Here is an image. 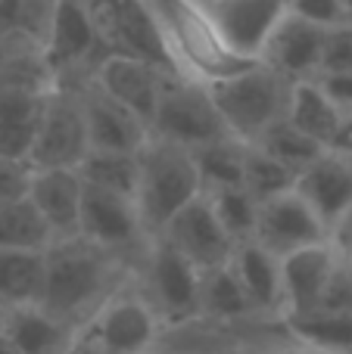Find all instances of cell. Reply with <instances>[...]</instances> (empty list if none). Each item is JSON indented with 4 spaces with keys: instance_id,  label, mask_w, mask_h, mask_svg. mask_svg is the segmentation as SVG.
<instances>
[{
    "instance_id": "obj_1",
    "label": "cell",
    "mask_w": 352,
    "mask_h": 354,
    "mask_svg": "<svg viewBox=\"0 0 352 354\" xmlns=\"http://www.w3.org/2000/svg\"><path fill=\"white\" fill-rule=\"evenodd\" d=\"M137 268L128 258L94 245L85 236L53 239L47 245V280L41 305L75 330H85L103 301L131 280Z\"/></svg>"
},
{
    "instance_id": "obj_2",
    "label": "cell",
    "mask_w": 352,
    "mask_h": 354,
    "mask_svg": "<svg viewBox=\"0 0 352 354\" xmlns=\"http://www.w3.org/2000/svg\"><path fill=\"white\" fill-rule=\"evenodd\" d=\"M141 6L166 62L181 78L209 87L259 62L228 47L206 0H141Z\"/></svg>"
},
{
    "instance_id": "obj_3",
    "label": "cell",
    "mask_w": 352,
    "mask_h": 354,
    "mask_svg": "<svg viewBox=\"0 0 352 354\" xmlns=\"http://www.w3.org/2000/svg\"><path fill=\"white\" fill-rule=\"evenodd\" d=\"M293 81L268 62H253L243 72L209 84V93L228 124L231 137L256 143L272 124L287 118Z\"/></svg>"
},
{
    "instance_id": "obj_4",
    "label": "cell",
    "mask_w": 352,
    "mask_h": 354,
    "mask_svg": "<svg viewBox=\"0 0 352 354\" xmlns=\"http://www.w3.org/2000/svg\"><path fill=\"white\" fill-rule=\"evenodd\" d=\"M203 193L193 149L178 147L162 137H150L141 149V183L137 208L150 236L166 230V224Z\"/></svg>"
},
{
    "instance_id": "obj_5",
    "label": "cell",
    "mask_w": 352,
    "mask_h": 354,
    "mask_svg": "<svg viewBox=\"0 0 352 354\" xmlns=\"http://www.w3.org/2000/svg\"><path fill=\"white\" fill-rule=\"evenodd\" d=\"M137 280L156 305L166 326H187L200 320V283L203 270L181 255L168 239L150 236L147 252L137 264Z\"/></svg>"
},
{
    "instance_id": "obj_6",
    "label": "cell",
    "mask_w": 352,
    "mask_h": 354,
    "mask_svg": "<svg viewBox=\"0 0 352 354\" xmlns=\"http://www.w3.org/2000/svg\"><path fill=\"white\" fill-rule=\"evenodd\" d=\"M162 330L166 324L150 295L143 292L137 274L118 286L85 326L91 342L103 354H147L159 345Z\"/></svg>"
},
{
    "instance_id": "obj_7",
    "label": "cell",
    "mask_w": 352,
    "mask_h": 354,
    "mask_svg": "<svg viewBox=\"0 0 352 354\" xmlns=\"http://www.w3.org/2000/svg\"><path fill=\"white\" fill-rule=\"evenodd\" d=\"M150 134L172 140L178 147L197 149L206 147V143L222 140V137H231V131L225 124L222 112H218L215 100H212L209 87L172 72L166 87H162Z\"/></svg>"
},
{
    "instance_id": "obj_8",
    "label": "cell",
    "mask_w": 352,
    "mask_h": 354,
    "mask_svg": "<svg viewBox=\"0 0 352 354\" xmlns=\"http://www.w3.org/2000/svg\"><path fill=\"white\" fill-rule=\"evenodd\" d=\"M91 153L85 109H81L78 84L53 81L47 91L44 115L37 124V137L31 147V168H78Z\"/></svg>"
},
{
    "instance_id": "obj_9",
    "label": "cell",
    "mask_w": 352,
    "mask_h": 354,
    "mask_svg": "<svg viewBox=\"0 0 352 354\" xmlns=\"http://www.w3.org/2000/svg\"><path fill=\"white\" fill-rule=\"evenodd\" d=\"M81 236L91 239L94 245H103V249L128 258L134 268L141 264L150 243V233L143 227L141 208L134 199L109 193V189L87 187V183L85 202H81Z\"/></svg>"
},
{
    "instance_id": "obj_10",
    "label": "cell",
    "mask_w": 352,
    "mask_h": 354,
    "mask_svg": "<svg viewBox=\"0 0 352 354\" xmlns=\"http://www.w3.org/2000/svg\"><path fill=\"white\" fill-rule=\"evenodd\" d=\"M103 41L91 6L85 0H53L47 31L41 37V72L53 81H69L75 68H81Z\"/></svg>"
},
{
    "instance_id": "obj_11",
    "label": "cell",
    "mask_w": 352,
    "mask_h": 354,
    "mask_svg": "<svg viewBox=\"0 0 352 354\" xmlns=\"http://www.w3.org/2000/svg\"><path fill=\"white\" fill-rule=\"evenodd\" d=\"M168 75H172V68L159 66V62H153V59H143V56H134V53H122V50H106V53L94 62L87 78L103 93H109L112 100L128 106L141 122L153 124L156 106H159L162 87H166Z\"/></svg>"
},
{
    "instance_id": "obj_12",
    "label": "cell",
    "mask_w": 352,
    "mask_h": 354,
    "mask_svg": "<svg viewBox=\"0 0 352 354\" xmlns=\"http://www.w3.org/2000/svg\"><path fill=\"white\" fill-rule=\"evenodd\" d=\"M156 236L168 239L181 255H187L200 270L228 264L234 258L237 243L228 236V230L222 227L215 208H212L209 196L200 193L191 205H184L172 221L166 224V230Z\"/></svg>"
},
{
    "instance_id": "obj_13",
    "label": "cell",
    "mask_w": 352,
    "mask_h": 354,
    "mask_svg": "<svg viewBox=\"0 0 352 354\" xmlns=\"http://www.w3.org/2000/svg\"><path fill=\"white\" fill-rule=\"evenodd\" d=\"M256 239L265 249H272L274 255H290L297 249L315 243H328L331 230L322 218L315 214V208L297 193H281L274 199L262 202L259 208V227H256Z\"/></svg>"
},
{
    "instance_id": "obj_14",
    "label": "cell",
    "mask_w": 352,
    "mask_h": 354,
    "mask_svg": "<svg viewBox=\"0 0 352 354\" xmlns=\"http://www.w3.org/2000/svg\"><path fill=\"white\" fill-rule=\"evenodd\" d=\"M222 37L234 53L262 59L268 37L290 12V0H206Z\"/></svg>"
},
{
    "instance_id": "obj_15",
    "label": "cell",
    "mask_w": 352,
    "mask_h": 354,
    "mask_svg": "<svg viewBox=\"0 0 352 354\" xmlns=\"http://www.w3.org/2000/svg\"><path fill=\"white\" fill-rule=\"evenodd\" d=\"M50 81L0 78V156L28 162L44 115Z\"/></svg>"
},
{
    "instance_id": "obj_16",
    "label": "cell",
    "mask_w": 352,
    "mask_h": 354,
    "mask_svg": "<svg viewBox=\"0 0 352 354\" xmlns=\"http://www.w3.org/2000/svg\"><path fill=\"white\" fill-rule=\"evenodd\" d=\"M81 109H85L87 137H91V149H112V153H141L147 147L150 124L141 122L128 106L112 100L103 93L91 78L78 84Z\"/></svg>"
},
{
    "instance_id": "obj_17",
    "label": "cell",
    "mask_w": 352,
    "mask_h": 354,
    "mask_svg": "<svg viewBox=\"0 0 352 354\" xmlns=\"http://www.w3.org/2000/svg\"><path fill=\"white\" fill-rule=\"evenodd\" d=\"M324 44H328L324 25L287 12L274 35L268 37L262 62L274 66L290 81H315L324 68Z\"/></svg>"
},
{
    "instance_id": "obj_18",
    "label": "cell",
    "mask_w": 352,
    "mask_h": 354,
    "mask_svg": "<svg viewBox=\"0 0 352 354\" xmlns=\"http://www.w3.org/2000/svg\"><path fill=\"white\" fill-rule=\"evenodd\" d=\"M337 261H340V249L331 239L328 243L306 245V249H297L281 258V274H284V317L287 314H309L322 308Z\"/></svg>"
},
{
    "instance_id": "obj_19",
    "label": "cell",
    "mask_w": 352,
    "mask_h": 354,
    "mask_svg": "<svg viewBox=\"0 0 352 354\" xmlns=\"http://www.w3.org/2000/svg\"><path fill=\"white\" fill-rule=\"evenodd\" d=\"M28 199L47 221L53 239L81 236V202L85 180L78 168H35L31 171Z\"/></svg>"
},
{
    "instance_id": "obj_20",
    "label": "cell",
    "mask_w": 352,
    "mask_h": 354,
    "mask_svg": "<svg viewBox=\"0 0 352 354\" xmlns=\"http://www.w3.org/2000/svg\"><path fill=\"white\" fill-rule=\"evenodd\" d=\"M297 193L315 208V214L331 230L352 205V159L324 149V156H318L306 171H299Z\"/></svg>"
},
{
    "instance_id": "obj_21",
    "label": "cell",
    "mask_w": 352,
    "mask_h": 354,
    "mask_svg": "<svg viewBox=\"0 0 352 354\" xmlns=\"http://www.w3.org/2000/svg\"><path fill=\"white\" fill-rule=\"evenodd\" d=\"M237 277H240L243 289H247L249 301L256 308V317H284V274H281V255L259 243V239H247L234 249Z\"/></svg>"
},
{
    "instance_id": "obj_22",
    "label": "cell",
    "mask_w": 352,
    "mask_h": 354,
    "mask_svg": "<svg viewBox=\"0 0 352 354\" xmlns=\"http://www.w3.org/2000/svg\"><path fill=\"white\" fill-rule=\"evenodd\" d=\"M78 333L44 305L10 308L3 324V339L16 354H66Z\"/></svg>"
},
{
    "instance_id": "obj_23",
    "label": "cell",
    "mask_w": 352,
    "mask_h": 354,
    "mask_svg": "<svg viewBox=\"0 0 352 354\" xmlns=\"http://www.w3.org/2000/svg\"><path fill=\"white\" fill-rule=\"evenodd\" d=\"M47 249H0V308L41 305Z\"/></svg>"
},
{
    "instance_id": "obj_24",
    "label": "cell",
    "mask_w": 352,
    "mask_h": 354,
    "mask_svg": "<svg viewBox=\"0 0 352 354\" xmlns=\"http://www.w3.org/2000/svg\"><path fill=\"white\" fill-rule=\"evenodd\" d=\"M256 317V308L237 277L234 264H218V268L203 270L200 283V320L212 324H237V320Z\"/></svg>"
},
{
    "instance_id": "obj_25",
    "label": "cell",
    "mask_w": 352,
    "mask_h": 354,
    "mask_svg": "<svg viewBox=\"0 0 352 354\" xmlns=\"http://www.w3.org/2000/svg\"><path fill=\"white\" fill-rule=\"evenodd\" d=\"M284 330L303 348L315 354H352V314L346 311H309V314H287Z\"/></svg>"
},
{
    "instance_id": "obj_26",
    "label": "cell",
    "mask_w": 352,
    "mask_h": 354,
    "mask_svg": "<svg viewBox=\"0 0 352 354\" xmlns=\"http://www.w3.org/2000/svg\"><path fill=\"white\" fill-rule=\"evenodd\" d=\"M287 122L297 124L303 134H309L312 140H318L328 149L337 128H340V122H343V112L331 103V97L322 91L318 81H293Z\"/></svg>"
},
{
    "instance_id": "obj_27",
    "label": "cell",
    "mask_w": 352,
    "mask_h": 354,
    "mask_svg": "<svg viewBox=\"0 0 352 354\" xmlns=\"http://www.w3.org/2000/svg\"><path fill=\"white\" fill-rule=\"evenodd\" d=\"M78 174L87 187L109 189L137 202L141 183V153H112V149H91L78 165Z\"/></svg>"
},
{
    "instance_id": "obj_28",
    "label": "cell",
    "mask_w": 352,
    "mask_h": 354,
    "mask_svg": "<svg viewBox=\"0 0 352 354\" xmlns=\"http://www.w3.org/2000/svg\"><path fill=\"white\" fill-rule=\"evenodd\" d=\"M247 147L249 143L237 140V137H222L215 143L193 149V159L200 168V180H203V193L225 187H243V174H247Z\"/></svg>"
},
{
    "instance_id": "obj_29",
    "label": "cell",
    "mask_w": 352,
    "mask_h": 354,
    "mask_svg": "<svg viewBox=\"0 0 352 354\" xmlns=\"http://www.w3.org/2000/svg\"><path fill=\"white\" fill-rule=\"evenodd\" d=\"M50 243L53 233L28 196L0 205V249H47Z\"/></svg>"
},
{
    "instance_id": "obj_30",
    "label": "cell",
    "mask_w": 352,
    "mask_h": 354,
    "mask_svg": "<svg viewBox=\"0 0 352 354\" xmlns=\"http://www.w3.org/2000/svg\"><path fill=\"white\" fill-rule=\"evenodd\" d=\"M206 196H209L222 227L228 230V236L234 239L237 245L247 243V239H256L262 202L256 199L247 187H225V189H212V193H206Z\"/></svg>"
},
{
    "instance_id": "obj_31",
    "label": "cell",
    "mask_w": 352,
    "mask_h": 354,
    "mask_svg": "<svg viewBox=\"0 0 352 354\" xmlns=\"http://www.w3.org/2000/svg\"><path fill=\"white\" fill-rule=\"evenodd\" d=\"M253 147L265 149L268 156H274L278 162H284V165L293 168L297 174L306 171V168H309L318 156H324L322 143L312 140L309 134H303V131H299L297 124H290L287 118H281L278 124H272V128H268L265 134L253 143Z\"/></svg>"
},
{
    "instance_id": "obj_32",
    "label": "cell",
    "mask_w": 352,
    "mask_h": 354,
    "mask_svg": "<svg viewBox=\"0 0 352 354\" xmlns=\"http://www.w3.org/2000/svg\"><path fill=\"white\" fill-rule=\"evenodd\" d=\"M297 171L287 168L284 162H278L274 156H268L265 149L247 147V174H243V187L256 196L259 202H268L281 193H290L297 189Z\"/></svg>"
},
{
    "instance_id": "obj_33",
    "label": "cell",
    "mask_w": 352,
    "mask_h": 354,
    "mask_svg": "<svg viewBox=\"0 0 352 354\" xmlns=\"http://www.w3.org/2000/svg\"><path fill=\"white\" fill-rule=\"evenodd\" d=\"M324 72H352V25L340 22L328 28V44H324Z\"/></svg>"
},
{
    "instance_id": "obj_34",
    "label": "cell",
    "mask_w": 352,
    "mask_h": 354,
    "mask_svg": "<svg viewBox=\"0 0 352 354\" xmlns=\"http://www.w3.org/2000/svg\"><path fill=\"white\" fill-rule=\"evenodd\" d=\"M324 311H346L352 314V258L340 252V261L334 268V277L328 283V292L322 301Z\"/></svg>"
},
{
    "instance_id": "obj_35",
    "label": "cell",
    "mask_w": 352,
    "mask_h": 354,
    "mask_svg": "<svg viewBox=\"0 0 352 354\" xmlns=\"http://www.w3.org/2000/svg\"><path fill=\"white\" fill-rule=\"evenodd\" d=\"M290 12L315 25H324V28L346 22V3L343 0H290Z\"/></svg>"
},
{
    "instance_id": "obj_36",
    "label": "cell",
    "mask_w": 352,
    "mask_h": 354,
    "mask_svg": "<svg viewBox=\"0 0 352 354\" xmlns=\"http://www.w3.org/2000/svg\"><path fill=\"white\" fill-rule=\"evenodd\" d=\"M31 171H35V168H31L28 162H19V159H6V156H0V205H3V202H12V199L28 196Z\"/></svg>"
},
{
    "instance_id": "obj_37",
    "label": "cell",
    "mask_w": 352,
    "mask_h": 354,
    "mask_svg": "<svg viewBox=\"0 0 352 354\" xmlns=\"http://www.w3.org/2000/svg\"><path fill=\"white\" fill-rule=\"evenodd\" d=\"M315 81L343 115H352V72H324Z\"/></svg>"
},
{
    "instance_id": "obj_38",
    "label": "cell",
    "mask_w": 352,
    "mask_h": 354,
    "mask_svg": "<svg viewBox=\"0 0 352 354\" xmlns=\"http://www.w3.org/2000/svg\"><path fill=\"white\" fill-rule=\"evenodd\" d=\"M331 243H334L343 255L352 258V205L343 212V218L331 227Z\"/></svg>"
},
{
    "instance_id": "obj_39",
    "label": "cell",
    "mask_w": 352,
    "mask_h": 354,
    "mask_svg": "<svg viewBox=\"0 0 352 354\" xmlns=\"http://www.w3.org/2000/svg\"><path fill=\"white\" fill-rule=\"evenodd\" d=\"M331 153L337 156H346V159H352V115H343L340 128H337L334 140H331Z\"/></svg>"
},
{
    "instance_id": "obj_40",
    "label": "cell",
    "mask_w": 352,
    "mask_h": 354,
    "mask_svg": "<svg viewBox=\"0 0 352 354\" xmlns=\"http://www.w3.org/2000/svg\"><path fill=\"white\" fill-rule=\"evenodd\" d=\"M66 354H103V351H100L97 345L91 342V336H87V333L81 330L78 336H75V342L69 345V351H66Z\"/></svg>"
},
{
    "instance_id": "obj_41",
    "label": "cell",
    "mask_w": 352,
    "mask_h": 354,
    "mask_svg": "<svg viewBox=\"0 0 352 354\" xmlns=\"http://www.w3.org/2000/svg\"><path fill=\"white\" fill-rule=\"evenodd\" d=\"M0 354H16V351H12V348H10V342H6V339H3V336H0Z\"/></svg>"
},
{
    "instance_id": "obj_42",
    "label": "cell",
    "mask_w": 352,
    "mask_h": 354,
    "mask_svg": "<svg viewBox=\"0 0 352 354\" xmlns=\"http://www.w3.org/2000/svg\"><path fill=\"white\" fill-rule=\"evenodd\" d=\"M3 324H6V311L0 308V336H3Z\"/></svg>"
},
{
    "instance_id": "obj_43",
    "label": "cell",
    "mask_w": 352,
    "mask_h": 354,
    "mask_svg": "<svg viewBox=\"0 0 352 354\" xmlns=\"http://www.w3.org/2000/svg\"><path fill=\"white\" fill-rule=\"evenodd\" d=\"M343 3H346V16H349V10H352V0H343Z\"/></svg>"
},
{
    "instance_id": "obj_44",
    "label": "cell",
    "mask_w": 352,
    "mask_h": 354,
    "mask_svg": "<svg viewBox=\"0 0 352 354\" xmlns=\"http://www.w3.org/2000/svg\"><path fill=\"white\" fill-rule=\"evenodd\" d=\"M346 22H349V25H352V10H349V16H346Z\"/></svg>"
},
{
    "instance_id": "obj_45",
    "label": "cell",
    "mask_w": 352,
    "mask_h": 354,
    "mask_svg": "<svg viewBox=\"0 0 352 354\" xmlns=\"http://www.w3.org/2000/svg\"><path fill=\"white\" fill-rule=\"evenodd\" d=\"M147 354H159V351H156V348H153V351H147Z\"/></svg>"
}]
</instances>
